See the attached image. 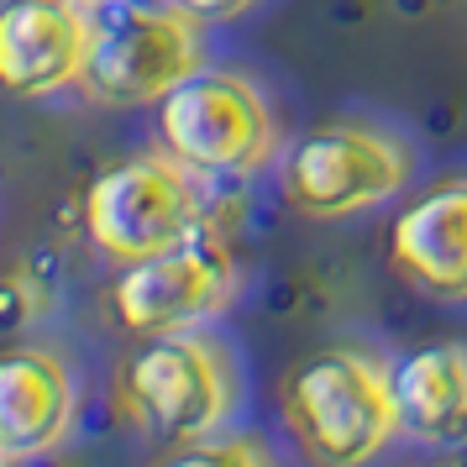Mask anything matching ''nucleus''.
I'll list each match as a JSON object with an SVG mask.
<instances>
[{
	"mask_svg": "<svg viewBox=\"0 0 467 467\" xmlns=\"http://www.w3.org/2000/svg\"><path fill=\"white\" fill-rule=\"evenodd\" d=\"M404 436L425 446H467V341H431L394 362Z\"/></svg>",
	"mask_w": 467,
	"mask_h": 467,
	"instance_id": "11",
	"label": "nucleus"
},
{
	"mask_svg": "<svg viewBox=\"0 0 467 467\" xmlns=\"http://www.w3.org/2000/svg\"><path fill=\"white\" fill-rule=\"evenodd\" d=\"M394 274L431 299H467V173L431 184L389 226Z\"/></svg>",
	"mask_w": 467,
	"mask_h": 467,
	"instance_id": "9",
	"label": "nucleus"
},
{
	"mask_svg": "<svg viewBox=\"0 0 467 467\" xmlns=\"http://www.w3.org/2000/svg\"><path fill=\"white\" fill-rule=\"evenodd\" d=\"M85 5H89V11H95V5H110V0H85Z\"/></svg>",
	"mask_w": 467,
	"mask_h": 467,
	"instance_id": "15",
	"label": "nucleus"
},
{
	"mask_svg": "<svg viewBox=\"0 0 467 467\" xmlns=\"http://www.w3.org/2000/svg\"><path fill=\"white\" fill-rule=\"evenodd\" d=\"M95 43L85 0H5L0 11V79L22 100H47L79 85Z\"/></svg>",
	"mask_w": 467,
	"mask_h": 467,
	"instance_id": "8",
	"label": "nucleus"
},
{
	"mask_svg": "<svg viewBox=\"0 0 467 467\" xmlns=\"http://www.w3.org/2000/svg\"><path fill=\"white\" fill-rule=\"evenodd\" d=\"M284 420L320 467H368L404 431L394 368L358 347L316 352L284 379Z\"/></svg>",
	"mask_w": 467,
	"mask_h": 467,
	"instance_id": "1",
	"label": "nucleus"
},
{
	"mask_svg": "<svg viewBox=\"0 0 467 467\" xmlns=\"http://www.w3.org/2000/svg\"><path fill=\"white\" fill-rule=\"evenodd\" d=\"M121 400L131 420L163 441H205L236 404V368L221 341L200 331L152 337L121 373Z\"/></svg>",
	"mask_w": 467,
	"mask_h": 467,
	"instance_id": "6",
	"label": "nucleus"
},
{
	"mask_svg": "<svg viewBox=\"0 0 467 467\" xmlns=\"http://www.w3.org/2000/svg\"><path fill=\"white\" fill-rule=\"evenodd\" d=\"M436 467H467V451L462 457H451V462H436Z\"/></svg>",
	"mask_w": 467,
	"mask_h": 467,
	"instance_id": "14",
	"label": "nucleus"
},
{
	"mask_svg": "<svg viewBox=\"0 0 467 467\" xmlns=\"http://www.w3.org/2000/svg\"><path fill=\"white\" fill-rule=\"evenodd\" d=\"M415 179V148L373 121H331L284 158V200L310 221L379 211Z\"/></svg>",
	"mask_w": 467,
	"mask_h": 467,
	"instance_id": "5",
	"label": "nucleus"
},
{
	"mask_svg": "<svg viewBox=\"0 0 467 467\" xmlns=\"http://www.w3.org/2000/svg\"><path fill=\"white\" fill-rule=\"evenodd\" d=\"M190 16H200V22H236V16H247L253 5H263V0H179Z\"/></svg>",
	"mask_w": 467,
	"mask_h": 467,
	"instance_id": "13",
	"label": "nucleus"
},
{
	"mask_svg": "<svg viewBox=\"0 0 467 467\" xmlns=\"http://www.w3.org/2000/svg\"><path fill=\"white\" fill-rule=\"evenodd\" d=\"M74 373L47 347H16L0 362V457L16 467L43 457L74 431Z\"/></svg>",
	"mask_w": 467,
	"mask_h": 467,
	"instance_id": "10",
	"label": "nucleus"
},
{
	"mask_svg": "<svg viewBox=\"0 0 467 467\" xmlns=\"http://www.w3.org/2000/svg\"><path fill=\"white\" fill-rule=\"evenodd\" d=\"M205 64V22L179 0H110L95 5V43L85 64V89L95 106H158L194 79Z\"/></svg>",
	"mask_w": 467,
	"mask_h": 467,
	"instance_id": "3",
	"label": "nucleus"
},
{
	"mask_svg": "<svg viewBox=\"0 0 467 467\" xmlns=\"http://www.w3.org/2000/svg\"><path fill=\"white\" fill-rule=\"evenodd\" d=\"M163 467H278V462L253 436H205V441H184Z\"/></svg>",
	"mask_w": 467,
	"mask_h": 467,
	"instance_id": "12",
	"label": "nucleus"
},
{
	"mask_svg": "<svg viewBox=\"0 0 467 467\" xmlns=\"http://www.w3.org/2000/svg\"><path fill=\"white\" fill-rule=\"evenodd\" d=\"M236 299V257L215 232H200L169 253L127 263L110 284V310L131 337H179L215 320Z\"/></svg>",
	"mask_w": 467,
	"mask_h": 467,
	"instance_id": "7",
	"label": "nucleus"
},
{
	"mask_svg": "<svg viewBox=\"0 0 467 467\" xmlns=\"http://www.w3.org/2000/svg\"><path fill=\"white\" fill-rule=\"evenodd\" d=\"M85 232L110 263H142L211 232L205 173L179 163L169 148L131 152L85 190Z\"/></svg>",
	"mask_w": 467,
	"mask_h": 467,
	"instance_id": "2",
	"label": "nucleus"
},
{
	"mask_svg": "<svg viewBox=\"0 0 467 467\" xmlns=\"http://www.w3.org/2000/svg\"><path fill=\"white\" fill-rule=\"evenodd\" d=\"M163 148L205 179H253L278 158V116L268 95L232 68H200L158 100Z\"/></svg>",
	"mask_w": 467,
	"mask_h": 467,
	"instance_id": "4",
	"label": "nucleus"
}]
</instances>
